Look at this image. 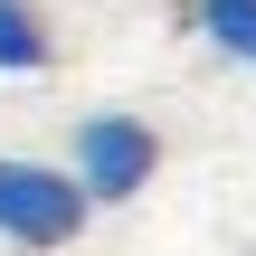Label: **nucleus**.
<instances>
[{
    "instance_id": "obj_1",
    "label": "nucleus",
    "mask_w": 256,
    "mask_h": 256,
    "mask_svg": "<svg viewBox=\"0 0 256 256\" xmlns=\"http://www.w3.org/2000/svg\"><path fill=\"white\" fill-rule=\"evenodd\" d=\"M152 171H162V133H152L142 114H124V104L86 114V124L66 133V180H76L95 209L142 200V190H152Z\"/></svg>"
},
{
    "instance_id": "obj_4",
    "label": "nucleus",
    "mask_w": 256,
    "mask_h": 256,
    "mask_svg": "<svg viewBox=\"0 0 256 256\" xmlns=\"http://www.w3.org/2000/svg\"><path fill=\"white\" fill-rule=\"evenodd\" d=\"M190 28H200L228 66H256V0H190Z\"/></svg>"
},
{
    "instance_id": "obj_2",
    "label": "nucleus",
    "mask_w": 256,
    "mask_h": 256,
    "mask_svg": "<svg viewBox=\"0 0 256 256\" xmlns=\"http://www.w3.org/2000/svg\"><path fill=\"white\" fill-rule=\"evenodd\" d=\"M95 218V200L66 180V162H28V152H0V238L28 256L48 247H76Z\"/></svg>"
},
{
    "instance_id": "obj_3",
    "label": "nucleus",
    "mask_w": 256,
    "mask_h": 256,
    "mask_svg": "<svg viewBox=\"0 0 256 256\" xmlns=\"http://www.w3.org/2000/svg\"><path fill=\"white\" fill-rule=\"evenodd\" d=\"M57 66V28L38 0H0V76H48Z\"/></svg>"
}]
</instances>
